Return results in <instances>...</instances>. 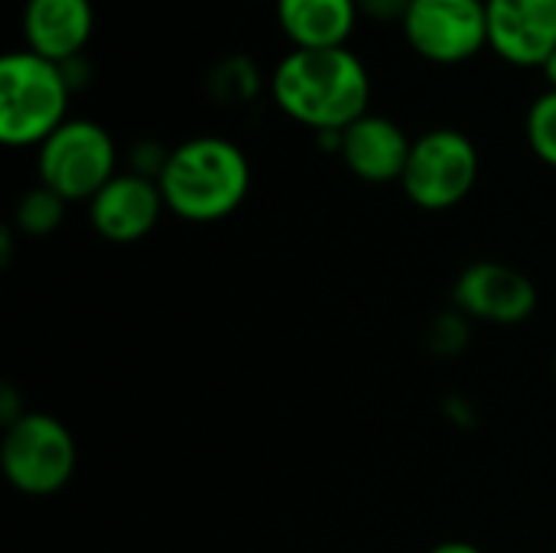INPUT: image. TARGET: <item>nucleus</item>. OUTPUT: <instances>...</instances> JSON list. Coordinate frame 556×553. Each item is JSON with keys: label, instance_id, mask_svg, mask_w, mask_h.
I'll return each mask as SVG.
<instances>
[{"label": "nucleus", "instance_id": "f257e3e1", "mask_svg": "<svg viewBox=\"0 0 556 553\" xmlns=\"http://www.w3.org/2000/svg\"><path fill=\"white\" fill-rule=\"evenodd\" d=\"M277 108L316 134H342L368 114L371 81L355 52L342 49H293L270 78Z\"/></svg>", "mask_w": 556, "mask_h": 553}, {"label": "nucleus", "instance_id": "f03ea898", "mask_svg": "<svg viewBox=\"0 0 556 553\" xmlns=\"http://www.w3.org/2000/svg\"><path fill=\"white\" fill-rule=\"evenodd\" d=\"M156 183L166 212L205 225L238 212L251 189V166L238 143L225 137H192L166 153Z\"/></svg>", "mask_w": 556, "mask_h": 553}, {"label": "nucleus", "instance_id": "7ed1b4c3", "mask_svg": "<svg viewBox=\"0 0 556 553\" xmlns=\"http://www.w3.org/2000/svg\"><path fill=\"white\" fill-rule=\"evenodd\" d=\"M68 75L59 62L36 52L0 59V140L7 147H39L65 124Z\"/></svg>", "mask_w": 556, "mask_h": 553}, {"label": "nucleus", "instance_id": "20e7f679", "mask_svg": "<svg viewBox=\"0 0 556 553\" xmlns=\"http://www.w3.org/2000/svg\"><path fill=\"white\" fill-rule=\"evenodd\" d=\"M78 466L72 430L42 411L16 414L0 440V469L7 482L29 499L55 495L68 486Z\"/></svg>", "mask_w": 556, "mask_h": 553}, {"label": "nucleus", "instance_id": "39448f33", "mask_svg": "<svg viewBox=\"0 0 556 553\" xmlns=\"http://www.w3.org/2000/svg\"><path fill=\"white\" fill-rule=\"evenodd\" d=\"M117 150L111 134L94 121H65L52 137L39 143V186L52 189L65 202L94 199L117 173Z\"/></svg>", "mask_w": 556, "mask_h": 553}, {"label": "nucleus", "instance_id": "423d86ee", "mask_svg": "<svg viewBox=\"0 0 556 553\" xmlns=\"http://www.w3.org/2000/svg\"><path fill=\"white\" fill-rule=\"evenodd\" d=\"M476 179H479L476 143L453 127H440L414 140L401 186L414 205L427 212H443L459 205L472 192Z\"/></svg>", "mask_w": 556, "mask_h": 553}, {"label": "nucleus", "instance_id": "0eeeda50", "mask_svg": "<svg viewBox=\"0 0 556 553\" xmlns=\"http://www.w3.org/2000/svg\"><path fill=\"white\" fill-rule=\"evenodd\" d=\"M404 36L430 62H466L489 46L485 0H410Z\"/></svg>", "mask_w": 556, "mask_h": 553}, {"label": "nucleus", "instance_id": "6e6552de", "mask_svg": "<svg viewBox=\"0 0 556 553\" xmlns=\"http://www.w3.org/2000/svg\"><path fill=\"white\" fill-rule=\"evenodd\" d=\"M453 300L463 316L492 326H518L534 316L538 287L528 274H521L511 264L476 261L459 274L453 287Z\"/></svg>", "mask_w": 556, "mask_h": 553}, {"label": "nucleus", "instance_id": "1a4fd4ad", "mask_svg": "<svg viewBox=\"0 0 556 553\" xmlns=\"http://www.w3.org/2000/svg\"><path fill=\"white\" fill-rule=\"evenodd\" d=\"M489 46L511 65H541L556 52V0H485Z\"/></svg>", "mask_w": 556, "mask_h": 553}, {"label": "nucleus", "instance_id": "9d476101", "mask_svg": "<svg viewBox=\"0 0 556 553\" xmlns=\"http://www.w3.org/2000/svg\"><path fill=\"white\" fill-rule=\"evenodd\" d=\"M166 212L160 183L140 173H117L91 202L88 218L91 228L114 244H134L147 238L160 215Z\"/></svg>", "mask_w": 556, "mask_h": 553}, {"label": "nucleus", "instance_id": "9b49d317", "mask_svg": "<svg viewBox=\"0 0 556 553\" xmlns=\"http://www.w3.org/2000/svg\"><path fill=\"white\" fill-rule=\"evenodd\" d=\"M414 140L381 114H365L339 134V153L345 166L365 183H401Z\"/></svg>", "mask_w": 556, "mask_h": 553}, {"label": "nucleus", "instance_id": "f8f14e48", "mask_svg": "<svg viewBox=\"0 0 556 553\" xmlns=\"http://www.w3.org/2000/svg\"><path fill=\"white\" fill-rule=\"evenodd\" d=\"M91 23L94 13L88 0H26L23 7V33L29 52L59 65L72 62L85 49Z\"/></svg>", "mask_w": 556, "mask_h": 553}, {"label": "nucleus", "instance_id": "ddd939ff", "mask_svg": "<svg viewBox=\"0 0 556 553\" xmlns=\"http://www.w3.org/2000/svg\"><path fill=\"white\" fill-rule=\"evenodd\" d=\"M277 16L296 49H342L358 0H277Z\"/></svg>", "mask_w": 556, "mask_h": 553}, {"label": "nucleus", "instance_id": "4468645a", "mask_svg": "<svg viewBox=\"0 0 556 553\" xmlns=\"http://www.w3.org/2000/svg\"><path fill=\"white\" fill-rule=\"evenodd\" d=\"M65 218V199L55 196L52 189L46 186H36L29 189L20 202H16V212H13V222L23 235H33V238H46L52 235Z\"/></svg>", "mask_w": 556, "mask_h": 553}, {"label": "nucleus", "instance_id": "2eb2a0df", "mask_svg": "<svg viewBox=\"0 0 556 553\" xmlns=\"http://www.w3.org/2000/svg\"><path fill=\"white\" fill-rule=\"evenodd\" d=\"M528 143L531 150L547 163L556 166V91H544L531 111H528Z\"/></svg>", "mask_w": 556, "mask_h": 553}, {"label": "nucleus", "instance_id": "dca6fc26", "mask_svg": "<svg viewBox=\"0 0 556 553\" xmlns=\"http://www.w3.org/2000/svg\"><path fill=\"white\" fill-rule=\"evenodd\" d=\"M212 88L218 98L225 101H248L257 91V72L254 62L244 55L225 59L215 72H212Z\"/></svg>", "mask_w": 556, "mask_h": 553}, {"label": "nucleus", "instance_id": "f3484780", "mask_svg": "<svg viewBox=\"0 0 556 553\" xmlns=\"http://www.w3.org/2000/svg\"><path fill=\"white\" fill-rule=\"evenodd\" d=\"M407 7H410V0H358V10H365L378 23H384V20H401L404 23Z\"/></svg>", "mask_w": 556, "mask_h": 553}, {"label": "nucleus", "instance_id": "a211bd4d", "mask_svg": "<svg viewBox=\"0 0 556 553\" xmlns=\"http://www.w3.org/2000/svg\"><path fill=\"white\" fill-rule=\"evenodd\" d=\"M430 553H485L479 551L476 544H469V541H443V544H437Z\"/></svg>", "mask_w": 556, "mask_h": 553}, {"label": "nucleus", "instance_id": "6ab92c4d", "mask_svg": "<svg viewBox=\"0 0 556 553\" xmlns=\"http://www.w3.org/2000/svg\"><path fill=\"white\" fill-rule=\"evenodd\" d=\"M544 75H547V81H551V88L556 91V52L544 62Z\"/></svg>", "mask_w": 556, "mask_h": 553}, {"label": "nucleus", "instance_id": "aec40b11", "mask_svg": "<svg viewBox=\"0 0 556 553\" xmlns=\"http://www.w3.org/2000/svg\"><path fill=\"white\" fill-rule=\"evenodd\" d=\"M554 378H556V359H554Z\"/></svg>", "mask_w": 556, "mask_h": 553}]
</instances>
